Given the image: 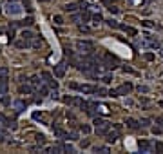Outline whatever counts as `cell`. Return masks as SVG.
Here are the masks:
<instances>
[{"instance_id":"obj_1","label":"cell","mask_w":163,"mask_h":154,"mask_svg":"<svg viewBox=\"0 0 163 154\" xmlns=\"http://www.w3.org/2000/svg\"><path fill=\"white\" fill-rule=\"evenodd\" d=\"M94 125H96L94 132H96L98 136H105V134L109 132V129H111V123L105 122V120H102V118H96V120H94Z\"/></svg>"},{"instance_id":"obj_2","label":"cell","mask_w":163,"mask_h":154,"mask_svg":"<svg viewBox=\"0 0 163 154\" xmlns=\"http://www.w3.org/2000/svg\"><path fill=\"white\" fill-rule=\"evenodd\" d=\"M102 66H104L105 69H109V71H111V69H116V67L120 66V62H118V58H116V56H112L111 53H105Z\"/></svg>"},{"instance_id":"obj_3","label":"cell","mask_w":163,"mask_h":154,"mask_svg":"<svg viewBox=\"0 0 163 154\" xmlns=\"http://www.w3.org/2000/svg\"><path fill=\"white\" fill-rule=\"evenodd\" d=\"M76 49L82 51V53H85V54L89 56V54L94 53V45H93V42H87V40H78V42H76Z\"/></svg>"},{"instance_id":"obj_4","label":"cell","mask_w":163,"mask_h":154,"mask_svg":"<svg viewBox=\"0 0 163 154\" xmlns=\"http://www.w3.org/2000/svg\"><path fill=\"white\" fill-rule=\"evenodd\" d=\"M6 8H8L6 11H8L9 16H18V15H22V6H20V4H16V2H9Z\"/></svg>"},{"instance_id":"obj_5","label":"cell","mask_w":163,"mask_h":154,"mask_svg":"<svg viewBox=\"0 0 163 154\" xmlns=\"http://www.w3.org/2000/svg\"><path fill=\"white\" fill-rule=\"evenodd\" d=\"M138 149H140L141 152H152L154 143H150L149 140H140V141H138Z\"/></svg>"},{"instance_id":"obj_6","label":"cell","mask_w":163,"mask_h":154,"mask_svg":"<svg viewBox=\"0 0 163 154\" xmlns=\"http://www.w3.org/2000/svg\"><path fill=\"white\" fill-rule=\"evenodd\" d=\"M65 71H67V64H65V62H60V64L54 66V76H56V78H64Z\"/></svg>"},{"instance_id":"obj_7","label":"cell","mask_w":163,"mask_h":154,"mask_svg":"<svg viewBox=\"0 0 163 154\" xmlns=\"http://www.w3.org/2000/svg\"><path fill=\"white\" fill-rule=\"evenodd\" d=\"M42 78H44V82H45V85H49L51 89H56L58 87V83H56V80H53V76L49 73H42Z\"/></svg>"},{"instance_id":"obj_8","label":"cell","mask_w":163,"mask_h":154,"mask_svg":"<svg viewBox=\"0 0 163 154\" xmlns=\"http://www.w3.org/2000/svg\"><path fill=\"white\" fill-rule=\"evenodd\" d=\"M118 96H123V94H129L131 91H132V83H123V85H120L118 89Z\"/></svg>"},{"instance_id":"obj_9","label":"cell","mask_w":163,"mask_h":154,"mask_svg":"<svg viewBox=\"0 0 163 154\" xmlns=\"http://www.w3.org/2000/svg\"><path fill=\"white\" fill-rule=\"evenodd\" d=\"M13 107H15L16 114H20V112H24V109H25V102H24V100H16V102L13 103Z\"/></svg>"},{"instance_id":"obj_10","label":"cell","mask_w":163,"mask_h":154,"mask_svg":"<svg viewBox=\"0 0 163 154\" xmlns=\"http://www.w3.org/2000/svg\"><path fill=\"white\" fill-rule=\"evenodd\" d=\"M125 123H127V127H129V129H132V131H136V129H140V122H136V120H134V118H127L125 120Z\"/></svg>"},{"instance_id":"obj_11","label":"cell","mask_w":163,"mask_h":154,"mask_svg":"<svg viewBox=\"0 0 163 154\" xmlns=\"http://www.w3.org/2000/svg\"><path fill=\"white\" fill-rule=\"evenodd\" d=\"M15 45L18 47V49H27V47H31V40H25V38H22V40H16Z\"/></svg>"},{"instance_id":"obj_12","label":"cell","mask_w":163,"mask_h":154,"mask_svg":"<svg viewBox=\"0 0 163 154\" xmlns=\"http://www.w3.org/2000/svg\"><path fill=\"white\" fill-rule=\"evenodd\" d=\"M118 134L120 132L116 131V129H114V131H109L107 134H105V136H107V141H109V143H114V141L118 140Z\"/></svg>"},{"instance_id":"obj_13","label":"cell","mask_w":163,"mask_h":154,"mask_svg":"<svg viewBox=\"0 0 163 154\" xmlns=\"http://www.w3.org/2000/svg\"><path fill=\"white\" fill-rule=\"evenodd\" d=\"M15 26H22V27L27 26V27H29V26H33V18H25V20H22V22H15L13 24V27H15Z\"/></svg>"},{"instance_id":"obj_14","label":"cell","mask_w":163,"mask_h":154,"mask_svg":"<svg viewBox=\"0 0 163 154\" xmlns=\"http://www.w3.org/2000/svg\"><path fill=\"white\" fill-rule=\"evenodd\" d=\"M6 89H8V78H2L0 76V94H4Z\"/></svg>"},{"instance_id":"obj_15","label":"cell","mask_w":163,"mask_h":154,"mask_svg":"<svg viewBox=\"0 0 163 154\" xmlns=\"http://www.w3.org/2000/svg\"><path fill=\"white\" fill-rule=\"evenodd\" d=\"M120 29H123L127 33V35H136V29H132V27H129V26H121V24H120Z\"/></svg>"},{"instance_id":"obj_16","label":"cell","mask_w":163,"mask_h":154,"mask_svg":"<svg viewBox=\"0 0 163 154\" xmlns=\"http://www.w3.org/2000/svg\"><path fill=\"white\" fill-rule=\"evenodd\" d=\"M64 9H65L67 13H74V11L78 9V4H73V2H71V4H67V6H65Z\"/></svg>"},{"instance_id":"obj_17","label":"cell","mask_w":163,"mask_h":154,"mask_svg":"<svg viewBox=\"0 0 163 154\" xmlns=\"http://www.w3.org/2000/svg\"><path fill=\"white\" fill-rule=\"evenodd\" d=\"M94 94H96V96H109V93H107L104 87H96V89H94Z\"/></svg>"},{"instance_id":"obj_18","label":"cell","mask_w":163,"mask_h":154,"mask_svg":"<svg viewBox=\"0 0 163 154\" xmlns=\"http://www.w3.org/2000/svg\"><path fill=\"white\" fill-rule=\"evenodd\" d=\"M20 37H22V38H25V40H33V37H35V35H33L31 31H25V29H24Z\"/></svg>"},{"instance_id":"obj_19","label":"cell","mask_w":163,"mask_h":154,"mask_svg":"<svg viewBox=\"0 0 163 154\" xmlns=\"http://www.w3.org/2000/svg\"><path fill=\"white\" fill-rule=\"evenodd\" d=\"M31 91H33L31 85H20V93H22V94H29Z\"/></svg>"},{"instance_id":"obj_20","label":"cell","mask_w":163,"mask_h":154,"mask_svg":"<svg viewBox=\"0 0 163 154\" xmlns=\"http://www.w3.org/2000/svg\"><path fill=\"white\" fill-rule=\"evenodd\" d=\"M31 45H33V47H37V49H40V47L44 45V38H38V40H35Z\"/></svg>"},{"instance_id":"obj_21","label":"cell","mask_w":163,"mask_h":154,"mask_svg":"<svg viewBox=\"0 0 163 154\" xmlns=\"http://www.w3.org/2000/svg\"><path fill=\"white\" fill-rule=\"evenodd\" d=\"M154 149H156V152H161L163 154V141H156Z\"/></svg>"},{"instance_id":"obj_22","label":"cell","mask_w":163,"mask_h":154,"mask_svg":"<svg viewBox=\"0 0 163 154\" xmlns=\"http://www.w3.org/2000/svg\"><path fill=\"white\" fill-rule=\"evenodd\" d=\"M94 152H100V154H107L109 149L107 147H94Z\"/></svg>"},{"instance_id":"obj_23","label":"cell","mask_w":163,"mask_h":154,"mask_svg":"<svg viewBox=\"0 0 163 154\" xmlns=\"http://www.w3.org/2000/svg\"><path fill=\"white\" fill-rule=\"evenodd\" d=\"M8 74H9L8 67H0V76H2V78H8Z\"/></svg>"},{"instance_id":"obj_24","label":"cell","mask_w":163,"mask_h":154,"mask_svg":"<svg viewBox=\"0 0 163 154\" xmlns=\"http://www.w3.org/2000/svg\"><path fill=\"white\" fill-rule=\"evenodd\" d=\"M38 94H40V98H42V96H47V89H45L44 85H40V87H38Z\"/></svg>"},{"instance_id":"obj_25","label":"cell","mask_w":163,"mask_h":154,"mask_svg":"<svg viewBox=\"0 0 163 154\" xmlns=\"http://www.w3.org/2000/svg\"><path fill=\"white\" fill-rule=\"evenodd\" d=\"M31 83H33L35 87H40V78H38V76H33V78H31Z\"/></svg>"},{"instance_id":"obj_26","label":"cell","mask_w":163,"mask_h":154,"mask_svg":"<svg viewBox=\"0 0 163 154\" xmlns=\"http://www.w3.org/2000/svg\"><path fill=\"white\" fill-rule=\"evenodd\" d=\"M93 20H94V24H96V26H98V24H100V22H102V20H104V18H102V15L98 13V15H93Z\"/></svg>"},{"instance_id":"obj_27","label":"cell","mask_w":163,"mask_h":154,"mask_svg":"<svg viewBox=\"0 0 163 154\" xmlns=\"http://www.w3.org/2000/svg\"><path fill=\"white\" fill-rule=\"evenodd\" d=\"M80 131L83 132V134H89V132H91V127H89V125H82Z\"/></svg>"},{"instance_id":"obj_28","label":"cell","mask_w":163,"mask_h":154,"mask_svg":"<svg viewBox=\"0 0 163 154\" xmlns=\"http://www.w3.org/2000/svg\"><path fill=\"white\" fill-rule=\"evenodd\" d=\"M53 20H54V24H58V26H62V24H64V18H62L60 15H56L54 18H53Z\"/></svg>"},{"instance_id":"obj_29","label":"cell","mask_w":163,"mask_h":154,"mask_svg":"<svg viewBox=\"0 0 163 154\" xmlns=\"http://www.w3.org/2000/svg\"><path fill=\"white\" fill-rule=\"evenodd\" d=\"M102 82H104V83H111V82H112V76H111V74H105L104 78H102Z\"/></svg>"},{"instance_id":"obj_30","label":"cell","mask_w":163,"mask_h":154,"mask_svg":"<svg viewBox=\"0 0 163 154\" xmlns=\"http://www.w3.org/2000/svg\"><path fill=\"white\" fill-rule=\"evenodd\" d=\"M161 127H160V125H156V127H152V134H161Z\"/></svg>"},{"instance_id":"obj_31","label":"cell","mask_w":163,"mask_h":154,"mask_svg":"<svg viewBox=\"0 0 163 154\" xmlns=\"http://www.w3.org/2000/svg\"><path fill=\"white\" fill-rule=\"evenodd\" d=\"M64 152H74V147L73 145H64Z\"/></svg>"},{"instance_id":"obj_32","label":"cell","mask_w":163,"mask_h":154,"mask_svg":"<svg viewBox=\"0 0 163 154\" xmlns=\"http://www.w3.org/2000/svg\"><path fill=\"white\" fill-rule=\"evenodd\" d=\"M107 24H109L111 27H120V24L116 22V20H112V18H111V20H107Z\"/></svg>"},{"instance_id":"obj_33","label":"cell","mask_w":163,"mask_h":154,"mask_svg":"<svg viewBox=\"0 0 163 154\" xmlns=\"http://www.w3.org/2000/svg\"><path fill=\"white\" fill-rule=\"evenodd\" d=\"M69 87L73 89V91H78V87H80V83H76V82H71V83H69Z\"/></svg>"},{"instance_id":"obj_34","label":"cell","mask_w":163,"mask_h":154,"mask_svg":"<svg viewBox=\"0 0 163 154\" xmlns=\"http://www.w3.org/2000/svg\"><path fill=\"white\" fill-rule=\"evenodd\" d=\"M22 4L25 6V9H27V11H33V8H31V4H29V0H22Z\"/></svg>"},{"instance_id":"obj_35","label":"cell","mask_w":163,"mask_h":154,"mask_svg":"<svg viewBox=\"0 0 163 154\" xmlns=\"http://www.w3.org/2000/svg\"><path fill=\"white\" fill-rule=\"evenodd\" d=\"M107 9H109L111 13H118V8H116V6H112V4H109V6H107Z\"/></svg>"},{"instance_id":"obj_36","label":"cell","mask_w":163,"mask_h":154,"mask_svg":"<svg viewBox=\"0 0 163 154\" xmlns=\"http://www.w3.org/2000/svg\"><path fill=\"white\" fill-rule=\"evenodd\" d=\"M156 123H158L163 129V116H158V118H156Z\"/></svg>"},{"instance_id":"obj_37","label":"cell","mask_w":163,"mask_h":154,"mask_svg":"<svg viewBox=\"0 0 163 154\" xmlns=\"http://www.w3.org/2000/svg\"><path fill=\"white\" fill-rule=\"evenodd\" d=\"M80 147H82V149H85V147H89V140H83V141H80Z\"/></svg>"},{"instance_id":"obj_38","label":"cell","mask_w":163,"mask_h":154,"mask_svg":"<svg viewBox=\"0 0 163 154\" xmlns=\"http://www.w3.org/2000/svg\"><path fill=\"white\" fill-rule=\"evenodd\" d=\"M141 24H143L145 27H154V24L150 22V20H145V22H141Z\"/></svg>"},{"instance_id":"obj_39","label":"cell","mask_w":163,"mask_h":154,"mask_svg":"<svg viewBox=\"0 0 163 154\" xmlns=\"http://www.w3.org/2000/svg\"><path fill=\"white\" fill-rule=\"evenodd\" d=\"M44 141H45V138L42 136V134H40V136H37V143H40V145H42Z\"/></svg>"},{"instance_id":"obj_40","label":"cell","mask_w":163,"mask_h":154,"mask_svg":"<svg viewBox=\"0 0 163 154\" xmlns=\"http://www.w3.org/2000/svg\"><path fill=\"white\" fill-rule=\"evenodd\" d=\"M138 91H140V93H149V87H145V85H140V87H138Z\"/></svg>"},{"instance_id":"obj_41","label":"cell","mask_w":163,"mask_h":154,"mask_svg":"<svg viewBox=\"0 0 163 154\" xmlns=\"http://www.w3.org/2000/svg\"><path fill=\"white\" fill-rule=\"evenodd\" d=\"M145 60H149V62L154 60V54H152V53H147V54H145Z\"/></svg>"},{"instance_id":"obj_42","label":"cell","mask_w":163,"mask_h":154,"mask_svg":"<svg viewBox=\"0 0 163 154\" xmlns=\"http://www.w3.org/2000/svg\"><path fill=\"white\" fill-rule=\"evenodd\" d=\"M140 123H141V127H149V125H150V122H149V120H141Z\"/></svg>"},{"instance_id":"obj_43","label":"cell","mask_w":163,"mask_h":154,"mask_svg":"<svg viewBox=\"0 0 163 154\" xmlns=\"http://www.w3.org/2000/svg\"><path fill=\"white\" fill-rule=\"evenodd\" d=\"M80 31L82 33H89V27L87 26H80Z\"/></svg>"},{"instance_id":"obj_44","label":"cell","mask_w":163,"mask_h":154,"mask_svg":"<svg viewBox=\"0 0 163 154\" xmlns=\"http://www.w3.org/2000/svg\"><path fill=\"white\" fill-rule=\"evenodd\" d=\"M109 96H112V98H116V96H118V91H109Z\"/></svg>"},{"instance_id":"obj_45","label":"cell","mask_w":163,"mask_h":154,"mask_svg":"<svg viewBox=\"0 0 163 154\" xmlns=\"http://www.w3.org/2000/svg\"><path fill=\"white\" fill-rule=\"evenodd\" d=\"M2 103H4V105H8V103H9V96H4V98H2Z\"/></svg>"},{"instance_id":"obj_46","label":"cell","mask_w":163,"mask_h":154,"mask_svg":"<svg viewBox=\"0 0 163 154\" xmlns=\"http://www.w3.org/2000/svg\"><path fill=\"white\" fill-rule=\"evenodd\" d=\"M51 98H54V100L58 98V93H56V89H54V91H53V93H51Z\"/></svg>"},{"instance_id":"obj_47","label":"cell","mask_w":163,"mask_h":154,"mask_svg":"<svg viewBox=\"0 0 163 154\" xmlns=\"http://www.w3.org/2000/svg\"><path fill=\"white\" fill-rule=\"evenodd\" d=\"M104 2H105V4H107V6H109V4H111L112 0H104Z\"/></svg>"},{"instance_id":"obj_48","label":"cell","mask_w":163,"mask_h":154,"mask_svg":"<svg viewBox=\"0 0 163 154\" xmlns=\"http://www.w3.org/2000/svg\"><path fill=\"white\" fill-rule=\"evenodd\" d=\"M160 54H161V56H163V49H160Z\"/></svg>"},{"instance_id":"obj_49","label":"cell","mask_w":163,"mask_h":154,"mask_svg":"<svg viewBox=\"0 0 163 154\" xmlns=\"http://www.w3.org/2000/svg\"><path fill=\"white\" fill-rule=\"evenodd\" d=\"M38 2H49V0H38Z\"/></svg>"},{"instance_id":"obj_50","label":"cell","mask_w":163,"mask_h":154,"mask_svg":"<svg viewBox=\"0 0 163 154\" xmlns=\"http://www.w3.org/2000/svg\"><path fill=\"white\" fill-rule=\"evenodd\" d=\"M2 33H4V31H2V29H0V35H2Z\"/></svg>"},{"instance_id":"obj_51","label":"cell","mask_w":163,"mask_h":154,"mask_svg":"<svg viewBox=\"0 0 163 154\" xmlns=\"http://www.w3.org/2000/svg\"><path fill=\"white\" fill-rule=\"evenodd\" d=\"M0 13H2V9H0Z\"/></svg>"}]
</instances>
